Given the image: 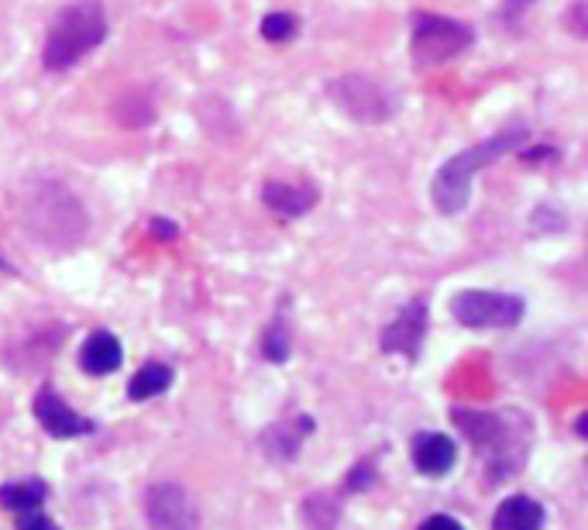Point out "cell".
<instances>
[{"label":"cell","mask_w":588,"mask_h":530,"mask_svg":"<svg viewBox=\"0 0 588 530\" xmlns=\"http://www.w3.org/2000/svg\"><path fill=\"white\" fill-rule=\"evenodd\" d=\"M457 427L468 435V441L485 454L493 472V483L502 475H513L530 448V424L523 414H489V410H451Z\"/></svg>","instance_id":"3957f363"},{"label":"cell","mask_w":588,"mask_h":530,"mask_svg":"<svg viewBox=\"0 0 588 530\" xmlns=\"http://www.w3.org/2000/svg\"><path fill=\"white\" fill-rule=\"evenodd\" d=\"M121 359H124L121 341L111 331H93L83 341V348H80V365L90 375H111V372H117Z\"/></svg>","instance_id":"5bb4252c"},{"label":"cell","mask_w":588,"mask_h":530,"mask_svg":"<svg viewBox=\"0 0 588 530\" xmlns=\"http://www.w3.org/2000/svg\"><path fill=\"white\" fill-rule=\"evenodd\" d=\"M541 527H544V507L530 496L502 499L493 517V530H541Z\"/></svg>","instance_id":"9a60e30c"},{"label":"cell","mask_w":588,"mask_h":530,"mask_svg":"<svg viewBox=\"0 0 588 530\" xmlns=\"http://www.w3.org/2000/svg\"><path fill=\"white\" fill-rule=\"evenodd\" d=\"M310 431H314V420L310 417L279 420V424H272L269 431L262 435V444H265V451L272 454V459L290 462V459H296V451L303 448V441H306V435H310Z\"/></svg>","instance_id":"4fadbf2b"},{"label":"cell","mask_w":588,"mask_h":530,"mask_svg":"<svg viewBox=\"0 0 588 530\" xmlns=\"http://www.w3.org/2000/svg\"><path fill=\"white\" fill-rule=\"evenodd\" d=\"M262 200H265V207L275 211L279 217H303V214L320 200V190L310 187V183H283V180H272V183H265Z\"/></svg>","instance_id":"7c38bea8"},{"label":"cell","mask_w":588,"mask_h":530,"mask_svg":"<svg viewBox=\"0 0 588 530\" xmlns=\"http://www.w3.org/2000/svg\"><path fill=\"white\" fill-rule=\"evenodd\" d=\"M108 38V11L100 0H76L63 8L45 35L42 63L48 72H66L76 63H83L93 48H100Z\"/></svg>","instance_id":"277c9868"},{"label":"cell","mask_w":588,"mask_h":530,"mask_svg":"<svg viewBox=\"0 0 588 530\" xmlns=\"http://www.w3.org/2000/svg\"><path fill=\"white\" fill-rule=\"evenodd\" d=\"M533 4H536V0H502V11H499L502 24H520L523 14H527Z\"/></svg>","instance_id":"44dd1931"},{"label":"cell","mask_w":588,"mask_h":530,"mask_svg":"<svg viewBox=\"0 0 588 530\" xmlns=\"http://www.w3.org/2000/svg\"><path fill=\"white\" fill-rule=\"evenodd\" d=\"M151 232H156L162 241H172V238H179V227H176V224H169V221H151Z\"/></svg>","instance_id":"cb8c5ba5"},{"label":"cell","mask_w":588,"mask_h":530,"mask_svg":"<svg viewBox=\"0 0 588 530\" xmlns=\"http://www.w3.org/2000/svg\"><path fill=\"white\" fill-rule=\"evenodd\" d=\"M585 0H575V8H572V29H575V35L581 38L585 35Z\"/></svg>","instance_id":"d4e9b609"},{"label":"cell","mask_w":588,"mask_h":530,"mask_svg":"<svg viewBox=\"0 0 588 530\" xmlns=\"http://www.w3.org/2000/svg\"><path fill=\"white\" fill-rule=\"evenodd\" d=\"M414 63L417 66H441L454 56H462L475 42L472 24L441 14H414Z\"/></svg>","instance_id":"5b68a950"},{"label":"cell","mask_w":588,"mask_h":530,"mask_svg":"<svg viewBox=\"0 0 588 530\" xmlns=\"http://www.w3.org/2000/svg\"><path fill=\"white\" fill-rule=\"evenodd\" d=\"M32 410H35L38 424H42L53 438H83V435L93 431V420H87V417L76 414L53 386H42V390L35 393V407H32Z\"/></svg>","instance_id":"30bf717a"},{"label":"cell","mask_w":588,"mask_h":530,"mask_svg":"<svg viewBox=\"0 0 588 530\" xmlns=\"http://www.w3.org/2000/svg\"><path fill=\"white\" fill-rule=\"evenodd\" d=\"M420 530H465V527H462V520H454V517H448V514H438V517L423 520Z\"/></svg>","instance_id":"603a6c76"},{"label":"cell","mask_w":588,"mask_h":530,"mask_svg":"<svg viewBox=\"0 0 588 530\" xmlns=\"http://www.w3.org/2000/svg\"><path fill=\"white\" fill-rule=\"evenodd\" d=\"M327 93L358 124H386L399 108L396 97L386 87H378L362 72H348L341 80H330Z\"/></svg>","instance_id":"8992f818"},{"label":"cell","mask_w":588,"mask_h":530,"mask_svg":"<svg viewBox=\"0 0 588 530\" xmlns=\"http://www.w3.org/2000/svg\"><path fill=\"white\" fill-rule=\"evenodd\" d=\"M527 138H530L527 124L517 121V124H509V128H502L499 135L485 138L482 145H472L465 151H457V156H451L438 169V176H433V187H430L433 207H438L441 214H448V217L462 214L468 207V200H472L475 172L485 169V166H493V162H499L506 151H517Z\"/></svg>","instance_id":"7a4b0ae2"},{"label":"cell","mask_w":588,"mask_h":530,"mask_svg":"<svg viewBox=\"0 0 588 530\" xmlns=\"http://www.w3.org/2000/svg\"><path fill=\"white\" fill-rule=\"evenodd\" d=\"M451 314L465 327H517L523 320V300L513 293L465 290L451 300Z\"/></svg>","instance_id":"52a82bcc"},{"label":"cell","mask_w":588,"mask_h":530,"mask_svg":"<svg viewBox=\"0 0 588 530\" xmlns=\"http://www.w3.org/2000/svg\"><path fill=\"white\" fill-rule=\"evenodd\" d=\"M18 530H59V527L48 520L38 507V510H29V514H18Z\"/></svg>","instance_id":"7402d4cb"},{"label":"cell","mask_w":588,"mask_h":530,"mask_svg":"<svg viewBox=\"0 0 588 530\" xmlns=\"http://www.w3.org/2000/svg\"><path fill=\"white\" fill-rule=\"evenodd\" d=\"M172 386V369L162 365V362H148L142 365L135 375H132V386H127V396H132L135 403L142 399H151V396H159Z\"/></svg>","instance_id":"e0dca14e"},{"label":"cell","mask_w":588,"mask_h":530,"mask_svg":"<svg viewBox=\"0 0 588 530\" xmlns=\"http://www.w3.org/2000/svg\"><path fill=\"white\" fill-rule=\"evenodd\" d=\"M427 320H430L427 300H410L393 317V324L386 327V331H382V348L393 351V356H406L414 362L423 348V338H427Z\"/></svg>","instance_id":"9c48e42d"},{"label":"cell","mask_w":588,"mask_h":530,"mask_svg":"<svg viewBox=\"0 0 588 530\" xmlns=\"http://www.w3.org/2000/svg\"><path fill=\"white\" fill-rule=\"evenodd\" d=\"M145 517L156 530H200L196 499L176 483H156L145 493Z\"/></svg>","instance_id":"ba28073f"},{"label":"cell","mask_w":588,"mask_h":530,"mask_svg":"<svg viewBox=\"0 0 588 530\" xmlns=\"http://www.w3.org/2000/svg\"><path fill=\"white\" fill-rule=\"evenodd\" d=\"M296 29H299L296 18L286 14V11H272V14L262 18V38H265V42H275V45L290 42V38L296 35Z\"/></svg>","instance_id":"d6986e66"},{"label":"cell","mask_w":588,"mask_h":530,"mask_svg":"<svg viewBox=\"0 0 588 530\" xmlns=\"http://www.w3.org/2000/svg\"><path fill=\"white\" fill-rule=\"evenodd\" d=\"M530 224H533V232H561V227H565V217L551 207H536Z\"/></svg>","instance_id":"ffe728a7"},{"label":"cell","mask_w":588,"mask_h":530,"mask_svg":"<svg viewBox=\"0 0 588 530\" xmlns=\"http://www.w3.org/2000/svg\"><path fill=\"white\" fill-rule=\"evenodd\" d=\"M21 227L29 232L32 241L56 251H69L87 238L90 217L66 183L35 180L21 193Z\"/></svg>","instance_id":"6da1fadb"},{"label":"cell","mask_w":588,"mask_h":530,"mask_svg":"<svg viewBox=\"0 0 588 530\" xmlns=\"http://www.w3.org/2000/svg\"><path fill=\"white\" fill-rule=\"evenodd\" d=\"M262 356L269 362H286L290 359V324L286 317H275L262 338Z\"/></svg>","instance_id":"ac0fdd59"},{"label":"cell","mask_w":588,"mask_h":530,"mask_svg":"<svg viewBox=\"0 0 588 530\" xmlns=\"http://www.w3.org/2000/svg\"><path fill=\"white\" fill-rule=\"evenodd\" d=\"M410 454H414L417 472H423V475H430V478L448 475V472L454 469V462H457V448H454V441H451L448 435H433V431L417 435Z\"/></svg>","instance_id":"8fae6325"},{"label":"cell","mask_w":588,"mask_h":530,"mask_svg":"<svg viewBox=\"0 0 588 530\" xmlns=\"http://www.w3.org/2000/svg\"><path fill=\"white\" fill-rule=\"evenodd\" d=\"M45 483L42 478H18V483L0 486V507H8L14 514H29L38 510L42 499H45Z\"/></svg>","instance_id":"2e32d148"}]
</instances>
